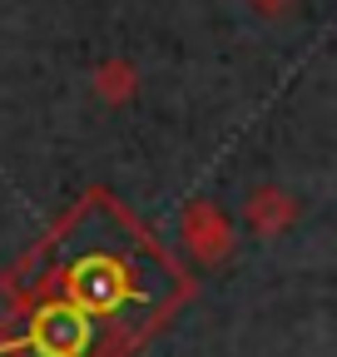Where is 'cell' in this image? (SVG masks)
Returning a JSON list of instances; mask_svg holds the SVG:
<instances>
[{
    "label": "cell",
    "instance_id": "1",
    "mask_svg": "<svg viewBox=\"0 0 337 357\" xmlns=\"http://www.w3.org/2000/svg\"><path fill=\"white\" fill-rule=\"evenodd\" d=\"M263 6H278V0H263Z\"/></svg>",
    "mask_w": 337,
    "mask_h": 357
}]
</instances>
